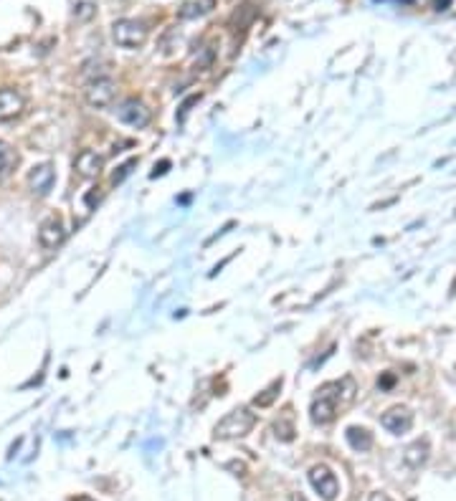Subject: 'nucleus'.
I'll return each mask as SVG.
<instances>
[{
    "mask_svg": "<svg viewBox=\"0 0 456 501\" xmlns=\"http://www.w3.org/2000/svg\"><path fill=\"white\" fill-rule=\"evenodd\" d=\"M340 400H345L342 395V383H327L317 390L315 400H312V408H309V415H312V423L317 426H327L335 420L337 415V406Z\"/></svg>",
    "mask_w": 456,
    "mask_h": 501,
    "instance_id": "1",
    "label": "nucleus"
},
{
    "mask_svg": "<svg viewBox=\"0 0 456 501\" xmlns=\"http://www.w3.org/2000/svg\"><path fill=\"white\" fill-rule=\"evenodd\" d=\"M256 426V415L251 413L249 408H236L226 418L216 426V438H221V441H234V438H243V435H249Z\"/></svg>",
    "mask_w": 456,
    "mask_h": 501,
    "instance_id": "2",
    "label": "nucleus"
},
{
    "mask_svg": "<svg viewBox=\"0 0 456 501\" xmlns=\"http://www.w3.org/2000/svg\"><path fill=\"white\" fill-rule=\"evenodd\" d=\"M112 36H114V44L122 46V48H137L148 41V26L142 21H134V18H125V21L114 23Z\"/></svg>",
    "mask_w": 456,
    "mask_h": 501,
    "instance_id": "3",
    "label": "nucleus"
},
{
    "mask_svg": "<svg viewBox=\"0 0 456 501\" xmlns=\"http://www.w3.org/2000/svg\"><path fill=\"white\" fill-rule=\"evenodd\" d=\"M117 119L122 125L134 127V129H145V127L152 122V111L148 109V104L140 102V99H125V102L117 107Z\"/></svg>",
    "mask_w": 456,
    "mask_h": 501,
    "instance_id": "4",
    "label": "nucleus"
},
{
    "mask_svg": "<svg viewBox=\"0 0 456 501\" xmlns=\"http://www.w3.org/2000/svg\"><path fill=\"white\" fill-rule=\"evenodd\" d=\"M309 484H312V489H315L317 494L322 496L324 501H335L340 494V481L337 476L327 468L324 464H317L309 468Z\"/></svg>",
    "mask_w": 456,
    "mask_h": 501,
    "instance_id": "5",
    "label": "nucleus"
},
{
    "mask_svg": "<svg viewBox=\"0 0 456 501\" xmlns=\"http://www.w3.org/2000/svg\"><path fill=\"white\" fill-rule=\"evenodd\" d=\"M87 96V104L89 107H96V109H102V107H109L114 102V96H117V84L107 79V76H99V79H91L84 91Z\"/></svg>",
    "mask_w": 456,
    "mask_h": 501,
    "instance_id": "6",
    "label": "nucleus"
},
{
    "mask_svg": "<svg viewBox=\"0 0 456 501\" xmlns=\"http://www.w3.org/2000/svg\"><path fill=\"white\" fill-rule=\"evenodd\" d=\"M380 426L385 428L388 433H393V435H403V433H408V430H411L413 413L405 406L390 408V410H385V413L380 415Z\"/></svg>",
    "mask_w": 456,
    "mask_h": 501,
    "instance_id": "7",
    "label": "nucleus"
},
{
    "mask_svg": "<svg viewBox=\"0 0 456 501\" xmlns=\"http://www.w3.org/2000/svg\"><path fill=\"white\" fill-rule=\"evenodd\" d=\"M74 170L76 175L84 177V180H94V177L102 175L104 170V157L94 149H81L74 160Z\"/></svg>",
    "mask_w": 456,
    "mask_h": 501,
    "instance_id": "8",
    "label": "nucleus"
},
{
    "mask_svg": "<svg viewBox=\"0 0 456 501\" xmlns=\"http://www.w3.org/2000/svg\"><path fill=\"white\" fill-rule=\"evenodd\" d=\"M67 238V228H64V221H61V215H49L44 223H41V228H38V241L44 248H56Z\"/></svg>",
    "mask_w": 456,
    "mask_h": 501,
    "instance_id": "9",
    "label": "nucleus"
},
{
    "mask_svg": "<svg viewBox=\"0 0 456 501\" xmlns=\"http://www.w3.org/2000/svg\"><path fill=\"white\" fill-rule=\"evenodd\" d=\"M26 109V99L15 89H0V122L21 117Z\"/></svg>",
    "mask_w": 456,
    "mask_h": 501,
    "instance_id": "10",
    "label": "nucleus"
},
{
    "mask_svg": "<svg viewBox=\"0 0 456 501\" xmlns=\"http://www.w3.org/2000/svg\"><path fill=\"white\" fill-rule=\"evenodd\" d=\"M53 180H56V175H53V167L49 163L36 165V167L28 172V188L36 192V195H46V192L51 190Z\"/></svg>",
    "mask_w": 456,
    "mask_h": 501,
    "instance_id": "11",
    "label": "nucleus"
},
{
    "mask_svg": "<svg viewBox=\"0 0 456 501\" xmlns=\"http://www.w3.org/2000/svg\"><path fill=\"white\" fill-rule=\"evenodd\" d=\"M345 438H347V443H350V448H353V450H360V453H365V450L373 448V433H370L368 428L350 426L345 430Z\"/></svg>",
    "mask_w": 456,
    "mask_h": 501,
    "instance_id": "12",
    "label": "nucleus"
},
{
    "mask_svg": "<svg viewBox=\"0 0 456 501\" xmlns=\"http://www.w3.org/2000/svg\"><path fill=\"white\" fill-rule=\"evenodd\" d=\"M428 453H431V448H428V441H426V438H421V441L411 443V446L405 448L403 461L411 466V468H421V466L426 464Z\"/></svg>",
    "mask_w": 456,
    "mask_h": 501,
    "instance_id": "13",
    "label": "nucleus"
},
{
    "mask_svg": "<svg viewBox=\"0 0 456 501\" xmlns=\"http://www.w3.org/2000/svg\"><path fill=\"white\" fill-rule=\"evenodd\" d=\"M216 8V0H191V3H185L183 8H180V18H200V15L211 13Z\"/></svg>",
    "mask_w": 456,
    "mask_h": 501,
    "instance_id": "14",
    "label": "nucleus"
},
{
    "mask_svg": "<svg viewBox=\"0 0 456 501\" xmlns=\"http://www.w3.org/2000/svg\"><path fill=\"white\" fill-rule=\"evenodd\" d=\"M18 165V152L13 147H8L6 142H0V180H6Z\"/></svg>",
    "mask_w": 456,
    "mask_h": 501,
    "instance_id": "15",
    "label": "nucleus"
},
{
    "mask_svg": "<svg viewBox=\"0 0 456 501\" xmlns=\"http://www.w3.org/2000/svg\"><path fill=\"white\" fill-rule=\"evenodd\" d=\"M295 420H292V415H284V418H279L277 423H274V435L279 438V441L289 443L295 441Z\"/></svg>",
    "mask_w": 456,
    "mask_h": 501,
    "instance_id": "16",
    "label": "nucleus"
},
{
    "mask_svg": "<svg viewBox=\"0 0 456 501\" xmlns=\"http://www.w3.org/2000/svg\"><path fill=\"white\" fill-rule=\"evenodd\" d=\"M279 390H281V377L279 380H274L269 388H266L264 392H258L256 398H254V406H258V408H269L277 400V395H279Z\"/></svg>",
    "mask_w": 456,
    "mask_h": 501,
    "instance_id": "17",
    "label": "nucleus"
},
{
    "mask_svg": "<svg viewBox=\"0 0 456 501\" xmlns=\"http://www.w3.org/2000/svg\"><path fill=\"white\" fill-rule=\"evenodd\" d=\"M134 167H137V160H127L125 165H119L117 172L112 175V185H119V183H122V180H125V177L130 175V172H132Z\"/></svg>",
    "mask_w": 456,
    "mask_h": 501,
    "instance_id": "18",
    "label": "nucleus"
},
{
    "mask_svg": "<svg viewBox=\"0 0 456 501\" xmlns=\"http://www.w3.org/2000/svg\"><path fill=\"white\" fill-rule=\"evenodd\" d=\"M94 200H99V192H96V188L87 192V206L91 208V206H94Z\"/></svg>",
    "mask_w": 456,
    "mask_h": 501,
    "instance_id": "19",
    "label": "nucleus"
},
{
    "mask_svg": "<svg viewBox=\"0 0 456 501\" xmlns=\"http://www.w3.org/2000/svg\"><path fill=\"white\" fill-rule=\"evenodd\" d=\"M168 167H170V163H168V160H162V163H160V167H155L152 177H157V175H165V170H168Z\"/></svg>",
    "mask_w": 456,
    "mask_h": 501,
    "instance_id": "20",
    "label": "nucleus"
},
{
    "mask_svg": "<svg viewBox=\"0 0 456 501\" xmlns=\"http://www.w3.org/2000/svg\"><path fill=\"white\" fill-rule=\"evenodd\" d=\"M368 501H393L388 494H380V491H376V494H370V499Z\"/></svg>",
    "mask_w": 456,
    "mask_h": 501,
    "instance_id": "21",
    "label": "nucleus"
},
{
    "mask_svg": "<svg viewBox=\"0 0 456 501\" xmlns=\"http://www.w3.org/2000/svg\"><path fill=\"white\" fill-rule=\"evenodd\" d=\"M449 3H451V0H436L434 8H436V10H446V8H449Z\"/></svg>",
    "mask_w": 456,
    "mask_h": 501,
    "instance_id": "22",
    "label": "nucleus"
},
{
    "mask_svg": "<svg viewBox=\"0 0 456 501\" xmlns=\"http://www.w3.org/2000/svg\"><path fill=\"white\" fill-rule=\"evenodd\" d=\"M292 501H307V499H304L302 494H292Z\"/></svg>",
    "mask_w": 456,
    "mask_h": 501,
    "instance_id": "23",
    "label": "nucleus"
},
{
    "mask_svg": "<svg viewBox=\"0 0 456 501\" xmlns=\"http://www.w3.org/2000/svg\"><path fill=\"white\" fill-rule=\"evenodd\" d=\"M74 501H94L91 496H79V499H74Z\"/></svg>",
    "mask_w": 456,
    "mask_h": 501,
    "instance_id": "24",
    "label": "nucleus"
}]
</instances>
